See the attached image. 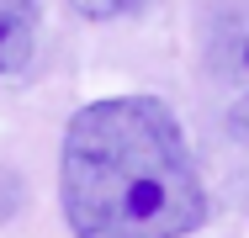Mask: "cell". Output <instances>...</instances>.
Instances as JSON below:
<instances>
[{
  "mask_svg": "<svg viewBox=\"0 0 249 238\" xmlns=\"http://www.w3.org/2000/svg\"><path fill=\"white\" fill-rule=\"evenodd\" d=\"M212 69L223 80H249V16H228L212 32Z\"/></svg>",
  "mask_w": 249,
  "mask_h": 238,
  "instance_id": "3957f363",
  "label": "cell"
},
{
  "mask_svg": "<svg viewBox=\"0 0 249 238\" xmlns=\"http://www.w3.org/2000/svg\"><path fill=\"white\" fill-rule=\"evenodd\" d=\"M37 53V0H0V74H21Z\"/></svg>",
  "mask_w": 249,
  "mask_h": 238,
  "instance_id": "7a4b0ae2",
  "label": "cell"
},
{
  "mask_svg": "<svg viewBox=\"0 0 249 238\" xmlns=\"http://www.w3.org/2000/svg\"><path fill=\"white\" fill-rule=\"evenodd\" d=\"M138 0H69V11L74 16H85V21H117V16H127Z\"/></svg>",
  "mask_w": 249,
  "mask_h": 238,
  "instance_id": "277c9868",
  "label": "cell"
},
{
  "mask_svg": "<svg viewBox=\"0 0 249 238\" xmlns=\"http://www.w3.org/2000/svg\"><path fill=\"white\" fill-rule=\"evenodd\" d=\"M58 206L74 238H186L212 217L191 143L159 95H106L69 117Z\"/></svg>",
  "mask_w": 249,
  "mask_h": 238,
  "instance_id": "6da1fadb",
  "label": "cell"
},
{
  "mask_svg": "<svg viewBox=\"0 0 249 238\" xmlns=\"http://www.w3.org/2000/svg\"><path fill=\"white\" fill-rule=\"evenodd\" d=\"M228 138H233V143H249V90L228 106Z\"/></svg>",
  "mask_w": 249,
  "mask_h": 238,
  "instance_id": "5b68a950",
  "label": "cell"
}]
</instances>
